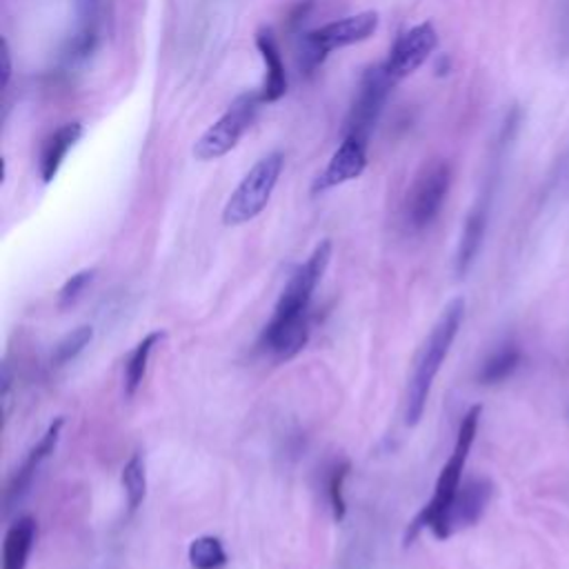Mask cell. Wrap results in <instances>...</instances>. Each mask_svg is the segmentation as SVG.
<instances>
[{"label":"cell","instance_id":"obj_1","mask_svg":"<svg viewBox=\"0 0 569 569\" xmlns=\"http://www.w3.org/2000/svg\"><path fill=\"white\" fill-rule=\"evenodd\" d=\"M331 260V240H320L309 258L293 269L269 322L262 327L258 347L276 360L293 358L311 333V298Z\"/></svg>","mask_w":569,"mask_h":569},{"label":"cell","instance_id":"obj_2","mask_svg":"<svg viewBox=\"0 0 569 569\" xmlns=\"http://www.w3.org/2000/svg\"><path fill=\"white\" fill-rule=\"evenodd\" d=\"M462 318H465V298L458 296L442 309L440 318L431 327L429 336L425 338L416 356V362L407 382V393H405V422L409 427L418 425L425 413L431 385L460 331Z\"/></svg>","mask_w":569,"mask_h":569},{"label":"cell","instance_id":"obj_3","mask_svg":"<svg viewBox=\"0 0 569 569\" xmlns=\"http://www.w3.org/2000/svg\"><path fill=\"white\" fill-rule=\"evenodd\" d=\"M480 413H482V405H473L467 409V413L462 416L460 425H458V433H456V442L453 449L447 458V462L442 465L436 487H433V496L429 498V502L416 513V518L409 522L402 542L411 545L420 531L429 529L431 533L438 529V525L442 522L447 509L451 507L460 485H462V471L469 458V451L473 447L476 433H478V425H480Z\"/></svg>","mask_w":569,"mask_h":569},{"label":"cell","instance_id":"obj_4","mask_svg":"<svg viewBox=\"0 0 569 569\" xmlns=\"http://www.w3.org/2000/svg\"><path fill=\"white\" fill-rule=\"evenodd\" d=\"M378 29V13L376 11H360L356 16H345L340 20L327 22L300 40V67L305 73L316 71L331 51L356 44L373 36Z\"/></svg>","mask_w":569,"mask_h":569},{"label":"cell","instance_id":"obj_5","mask_svg":"<svg viewBox=\"0 0 569 569\" xmlns=\"http://www.w3.org/2000/svg\"><path fill=\"white\" fill-rule=\"evenodd\" d=\"M282 167H284V156L280 151H271L262 156L229 196L222 209V222L229 227H236L253 220L267 207L273 193V187L282 173Z\"/></svg>","mask_w":569,"mask_h":569},{"label":"cell","instance_id":"obj_6","mask_svg":"<svg viewBox=\"0 0 569 569\" xmlns=\"http://www.w3.org/2000/svg\"><path fill=\"white\" fill-rule=\"evenodd\" d=\"M260 102V93H240L227 107V111L196 140L193 156L207 162L229 153L238 144L242 133L251 127Z\"/></svg>","mask_w":569,"mask_h":569},{"label":"cell","instance_id":"obj_7","mask_svg":"<svg viewBox=\"0 0 569 569\" xmlns=\"http://www.w3.org/2000/svg\"><path fill=\"white\" fill-rule=\"evenodd\" d=\"M451 187V167L447 160L429 162L416 178L407 196V224L416 231L427 229L440 213Z\"/></svg>","mask_w":569,"mask_h":569},{"label":"cell","instance_id":"obj_8","mask_svg":"<svg viewBox=\"0 0 569 569\" xmlns=\"http://www.w3.org/2000/svg\"><path fill=\"white\" fill-rule=\"evenodd\" d=\"M393 82L396 80L387 73L385 62L365 71L358 93H356V100H353V107L347 118L345 136H356L362 142H369V136L378 122V116L382 111V104H385Z\"/></svg>","mask_w":569,"mask_h":569},{"label":"cell","instance_id":"obj_9","mask_svg":"<svg viewBox=\"0 0 569 569\" xmlns=\"http://www.w3.org/2000/svg\"><path fill=\"white\" fill-rule=\"evenodd\" d=\"M438 47V33L431 22H420L405 31L391 47L389 58L385 60L387 73L398 82L411 76L418 67L427 62V58Z\"/></svg>","mask_w":569,"mask_h":569},{"label":"cell","instance_id":"obj_10","mask_svg":"<svg viewBox=\"0 0 569 569\" xmlns=\"http://www.w3.org/2000/svg\"><path fill=\"white\" fill-rule=\"evenodd\" d=\"M489 500H491V482L487 478H471L462 482L442 522L433 531V536L438 540H447L456 531L476 525L485 513Z\"/></svg>","mask_w":569,"mask_h":569},{"label":"cell","instance_id":"obj_11","mask_svg":"<svg viewBox=\"0 0 569 569\" xmlns=\"http://www.w3.org/2000/svg\"><path fill=\"white\" fill-rule=\"evenodd\" d=\"M62 427H64V420L56 418L47 427V431L40 436V440L29 449L27 458L16 469V473L11 476V480H9L7 489H4V511H11L24 498V493L29 491V487H31L38 469H40V465L56 451L60 433H62Z\"/></svg>","mask_w":569,"mask_h":569},{"label":"cell","instance_id":"obj_12","mask_svg":"<svg viewBox=\"0 0 569 569\" xmlns=\"http://www.w3.org/2000/svg\"><path fill=\"white\" fill-rule=\"evenodd\" d=\"M367 167V142L356 136H342V142L331 153L327 167L313 182V193L333 189L349 180H356Z\"/></svg>","mask_w":569,"mask_h":569},{"label":"cell","instance_id":"obj_13","mask_svg":"<svg viewBox=\"0 0 569 569\" xmlns=\"http://www.w3.org/2000/svg\"><path fill=\"white\" fill-rule=\"evenodd\" d=\"M256 47L264 62V80L260 87L262 102H278L287 93V71L282 64V56L271 29H260L256 33Z\"/></svg>","mask_w":569,"mask_h":569},{"label":"cell","instance_id":"obj_14","mask_svg":"<svg viewBox=\"0 0 569 569\" xmlns=\"http://www.w3.org/2000/svg\"><path fill=\"white\" fill-rule=\"evenodd\" d=\"M80 136H82L80 122H64L44 138L42 147H40V158H38V169H40L42 182H51L58 176L69 149H73V144L80 140Z\"/></svg>","mask_w":569,"mask_h":569},{"label":"cell","instance_id":"obj_15","mask_svg":"<svg viewBox=\"0 0 569 569\" xmlns=\"http://www.w3.org/2000/svg\"><path fill=\"white\" fill-rule=\"evenodd\" d=\"M33 542H36V520L31 516H20L4 533L2 569H27Z\"/></svg>","mask_w":569,"mask_h":569},{"label":"cell","instance_id":"obj_16","mask_svg":"<svg viewBox=\"0 0 569 569\" xmlns=\"http://www.w3.org/2000/svg\"><path fill=\"white\" fill-rule=\"evenodd\" d=\"M485 229H487V202L482 200L469 211L462 233H460V242H458V251H456V273L458 276H465L471 269V264L482 247Z\"/></svg>","mask_w":569,"mask_h":569},{"label":"cell","instance_id":"obj_17","mask_svg":"<svg viewBox=\"0 0 569 569\" xmlns=\"http://www.w3.org/2000/svg\"><path fill=\"white\" fill-rule=\"evenodd\" d=\"M162 340H164V331H162V329H156V331L147 333V336L131 349V353H129V358H127V362H124V376H122V380H124V396H127V398H133L136 391L140 389L142 378H144V373H147L149 356H151L153 347H156L158 342H162Z\"/></svg>","mask_w":569,"mask_h":569},{"label":"cell","instance_id":"obj_18","mask_svg":"<svg viewBox=\"0 0 569 569\" xmlns=\"http://www.w3.org/2000/svg\"><path fill=\"white\" fill-rule=\"evenodd\" d=\"M520 349L516 345H502L500 349H496L480 367L478 371V382L482 385H498L502 380H507L520 365Z\"/></svg>","mask_w":569,"mask_h":569},{"label":"cell","instance_id":"obj_19","mask_svg":"<svg viewBox=\"0 0 569 569\" xmlns=\"http://www.w3.org/2000/svg\"><path fill=\"white\" fill-rule=\"evenodd\" d=\"M120 482L127 496L129 513L138 511V507L144 502V496H147V467H144V456L140 451H133L131 458L124 462Z\"/></svg>","mask_w":569,"mask_h":569},{"label":"cell","instance_id":"obj_20","mask_svg":"<svg viewBox=\"0 0 569 569\" xmlns=\"http://www.w3.org/2000/svg\"><path fill=\"white\" fill-rule=\"evenodd\" d=\"M227 560L224 545L218 536H198L189 545V562L193 569H220Z\"/></svg>","mask_w":569,"mask_h":569},{"label":"cell","instance_id":"obj_21","mask_svg":"<svg viewBox=\"0 0 569 569\" xmlns=\"http://www.w3.org/2000/svg\"><path fill=\"white\" fill-rule=\"evenodd\" d=\"M93 340V327L91 325H78L76 329H71L64 338H60L53 347L51 353V365L53 367H62L71 360H76Z\"/></svg>","mask_w":569,"mask_h":569},{"label":"cell","instance_id":"obj_22","mask_svg":"<svg viewBox=\"0 0 569 569\" xmlns=\"http://www.w3.org/2000/svg\"><path fill=\"white\" fill-rule=\"evenodd\" d=\"M351 465L347 460H338L327 478V496H329V505L333 511V520L342 522L347 516V500H345V480L349 476Z\"/></svg>","mask_w":569,"mask_h":569},{"label":"cell","instance_id":"obj_23","mask_svg":"<svg viewBox=\"0 0 569 569\" xmlns=\"http://www.w3.org/2000/svg\"><path fill=\"white\" fill-rule=\"evenodd\" d=\"M93 276H96L93 269H82V271L73 273L71 278H67L64 284H62L60 291H58V307H60V309H67V307H71L73 302H78V298L82 296V291L87 289V284L93 280Z\"/></svg>","mask_w":569,"mask_h":569},{"label":"cell","instance_id":"obj_24","mask_svg":"<svg viewBox=\"0 0 569 569\" xmlns=\"http://www.w3.org/2000/svg\"><path fill=\"white\" fill-rule=\"evenodd\" d=\"M93 47H96V27L93 24H87V27H82L73 38H71V42H69V60H82V58H87L91 51H93Z\"/></svg>","mask_w":569,"mask_h":569},{"label":"cell","instance_id":"obj_25","mask_svg":"<svg viewBox=\"0 0 569 569\" xmlns=\"http://www.w3.org/2000/svg\"><path fill=\"white\" fill-rule=\"evenodd\" d=\"M9 76H11V53H9L7 40H2V87L9 84Z\"/></svg>","mask_w":569,"mask_h":569}]
</instances>
